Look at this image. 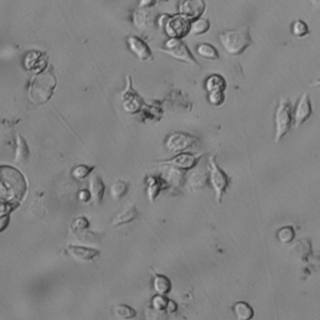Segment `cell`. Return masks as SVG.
I'll list each match as a JSON object with an SVG mask.
<instances>
[{"mask_svg":"<svg viewBox=\"0 0 320 320\" xmlns=\"http://www.w3.org/2000/svg\"><path fill=\"white\" fill-rule=\"evenodd\" d=\"M209 184L215 191V198L217 203H221L224 196L230 186L231 178L219 167L216 156H211L208 160Z\"/></svg>","mask_w":320,"mask_h":320,"instance_id":"cell-2","label":"cell"},{"mask_svg":"<svg viewBox=\"0 0 320 320\" xmlns=\"http://www.w3.org/2000/svg\"><path fill=\"white\" fill-rule=\"evenodd\" d=\"M139 217V210L137 209L136 205H129L126 209L118 213L117 216L112 218L111 227H120L135 221Z\"/></svg>","mask_w":320,"mask_h":320,"instance_id":"cell-15","label":"cell"},{"mask_svg":"<svg viewBox=\"0 0 320 320\" xmlns=\"http://www.w3.org/2000/svg\"><path fill=\"white\" fill-rule=\"evenodd\" d=\"M235 315L238 320H251L254 316V311L248 303L239 302L233 307Z\"/></svg>","mask_w":320,"mask_h":320,"instance_id":"cell-18","label":"cell"},{"mask_svg":"<svg viewBox=\"0 0 320 320\" xmlns=\"http://www.w3.org/2000/svg\"><path fill=\"white\" fill-rule=\"evenodd\" d=\"M95 168H96L95 166L80 164V165H77L74 167V169H72V171H71V174L77 180H82L91 174Z\"/></svg>","mask_w":320,"mask_h":320,"instance_id":"cell-23","label":"cell"},{"mask_svg":"<svg viewBox=\"0 0 320 320\" xmlns=\"http://www.w3.org/2000/svg\"><path fill=\"white\" fill-rule=\"evenodd\" d=\"M129 188H130L129 182L121 180V179L114 181L113 184L111 186V188H110L111 198L113 200L122 199L128 194Z\"/></svg>","mask_w":320,"mask_h":320,"instance_id":"cell-17","label":"cell"},{"mask_svg":"<svg viewBox=\"0 0 320 320\" xmlns=\"http://www.w3.org/2000/svg\"><path fill=\"white\" fill-rule=\"evenodd\" d=\"M198 141V137L194 135L187 132L175 131L167 136L164 141V146L167 151L178 154L191 148Z\"/></svg>","mask_w":320,"mask_h":320,"instance_id":"cell-7","label":"cell"},{"mask_svg":"<svg viewBox=\"0 0 320 320\" xmlns=\"http://www.w3.org/2000/svg\"><path fill=\"white\" fill-rule=\"evenodd\" d=\"M224 49L232 55H240L252 44L250 30L248 26L238 30H227L219 35Z\"/></svg>","mask_w":320,"mask_h":320,"instance_id":"cell-1","label":"cell"},{"mask_svg":"<svg viewBox=\"0 0 320 320\" xmlns=\"http://www.w3.org/2000/svg\"><path fill=\"white\" fill-rule=\"evenodd\" d=\"M105 189L106 186L102 178L98 174L92 175V177L90 178L89 190L92 196V201L96 206H99L102 203L104 198Z\"/></svg>","mask_w":320,"mask_h":320,"instance_id":"cell-16","label":"cell"},{"mask_svg":"<svg viewBox=\"0 0 320 320\" xmlns=\"http://www.w3.org/2000/svg\"><path fill=\"white\" fill-rule=\"evenodd\" d=\"M122 105L124 110L130 114L140 112L146 105L143 99L132 86L131 77L129 75L127 76V88L122 94Z\"/></svg>","mask_w":320,"mask_h":320,"instance_id":"cell-8","label":"cell"},{"mask_svg":"<svg viewBox=\"0 0 320 320\" xmlns=\"http://www.w3.org/2000/svg\"><path fill=\"white\" fill-rule=\"evenodd\" d=\"M207 92V99L210 104L219 107L225 102V90L227 89V82L219 74L210 75L204 82Z\"/></svg>","mask_w":320,"mask_h":320,"instance_id":"cell-4","label":"cell"},{"mask_svg":"<svg viewBox=\"0 0 320 320\" xmlns=\"http://www.w3.org/2000/svg\"><path fill=\"white\" fill-rule=\"evenodd\" d=\"M78 198L79 199L83 202V203H88L90 200H92V196H91V193L89 189L86 188H83L81 189L79 193H78Z\"/></svg>","mask_w":320,"mask_h":320,"instance_id":"cell-29","label":"cell"},{"mask_svg":"<svg viewBox=\"0 0 320 320\" xmlns=\"http://www.w3.org/2000/svg\"><path fill=\"white\" fill-rule=\"evenodd\" d=\"M190 23L183 15H176L169 17V21L166 23L167 33L170 37L180 39L185 37L190 32Z\"/></svg>","mask_w":320,"mask_h":320,"instance_id":"cell-9","label":"cell"},{"mask_svg":"<svg viewBox=\"0 0 320 320\" xmlns=\"http://www.w3.org/2000/svg\"><path fill=\"white\" fill-rule=\"evenodd\" d=\"M210 28V23L206 19H198L190 25V33L193 35L203 34Z\"/></svg>","mask_w":320,"mask_h":320,"instance_id":"cell-26","label":"cell"},{"mask_svg":"<svg viewBox=\"0 0 320 320\" xmlns=\"http://www.w3.org/2000/svg\"><path fill=\"white\" fill-rule=\"evenodd\" d=\"M154 289L159 295H166L171 288V284L168 277L165 275H156L154 277Z\"/></svg>","mask_w":320,"mask_h":320,"instance_id":"cell-20","label":"cell"},{"mask_svg":"<svg viewBox=\"0 0 320 320\" xmlns=\"http://www.w3.org/2000/svg\"><path fill=\"white\" fill-rule=\"evenodd\" d=\"M128 44L129 50L133 52L140 61L153 59V52L150 47L148 46L146 41L141 40L139 37L136 36L128 37Z\"/></svg>","mask_w":320,"mask_h":320,"instance_id":"cell-12","label":"cell"},{"mask_svg":"<svg viewBox=\"0 0 320 320\" xmlns=\"http://www.w3.org/2000/svg\"><path fill=\"white\" fill-rule=\"evenodd\" d=\"M204 154H193L188 152H182L176 154L174 157L157 162L160 166H170L173 169L181 171H186L195 169L198 166Z\"/></svg>","mask_w":320,"mask_h":320,"instance_id":"cell-6","label":"cell"},{"mask_svg":"<svg viewBox=\"0 0 320 320\" xmlns=\"http://www.w3.org/2000/svg\"><path fill=\"white\" fill-rule=\"evenodd\" d=\"M17 149L15 155V161L16 162H23L26 161L30 157V148L27 146L26 141L23 140V137L18 135Z\"/></svg>","mask_w":320,"mask_h":320,"instance_id":"cell-21","label":"cell"},{"mask_svg":"<svg viewBox=\"0 0 320 320\" xmlns=\"http://www.w3.org/2000/svg\"><path fill=\"white\" fill-rule=\"evenodd\" d=\"M67 252L76 260L82 262L91 261L100 255V251L98 249L82 245H69Z\"/></svg>","mask_w":320,"mask_h":320,"instance_id":"cell-13","label":"cell"},{"mask_svg":"<svg viewBox=\"0 0 320 320\" xmlns=\"http://www.w3.org/2000/svg\"><path fill=\"white\" fill-rule=\"evenodd\" d=\"M291 32L296 38H303L310 34L308 25L305 22H303V20H298L292 23Z\"/></svg>","mask_w":320,"mask_h":320,"instance_id":"cell-24","label":"cell"},{"mask_svg":"<svg viewBox=\"0 0 320 320\" xmlns=\"http://www.w3.org/2000/svg\"><path fill=\"white\" fill-rule=\"evenodd\" d=\"M180 10L184 17L195 19L203 12L204 3L202 0H182Z\"/></svg>","mask_w":320,"mask_h":320,"instance_id":"cell-14","label":"cell"},{"mask_svg":"<svg viewBox=\"0 0 320 320\" xmlns=\"http://www.w3.org/2000/svg\"><path fill=\"white\" fill-rule=\"evenodd\" d=\"M198 53L204 59H211V60H217L220 57L219 53L217 52L215 47L209 43H201L197 48Z\"/></svg>","mask_w":320,"mask_h":320,"instance_id":"cell-22","label":"cell"},{"mask_svg":"<svg viewBox=\"0 0 320 320\" xmlns=\"http://www.w3.org/2000/svg\"><path fill=\"white\" fill-rule=\"evenodd\" d=\"M293 109L288 99H281L275 110L274 124H275V142H278L290 131L293 124Z\"/></svg>","mask_w":320,"mask_h":320,"instance_id":"cell-3","label":"cell"},{"mask_svg":"<svg viewBox=\"0 0 320 320\" xmlns=\"http://www.w3.org/2000/svg\"><path fill=\"white\" fill-rule=\"evenodd\" d=\"M294 237H295V232H294V229L291 227H282L277 232V238L281 243H284V244L290 243Z\"/></svg>","mask_w":320,"mask_h":320,"instance_id":"cell-27","label":"cell"},{"mask_svg":"<svg viewBox=\"0 0 320 320\" xmlns=\"http://www.w3.org/2000/svg\"><path fill=\"white\" fill-rule=\"evenodd\" d=\"M90 226V223L88 221V218L84 216H80L76 219L74 222V227L78 229H85Z\"/></svg>","mask_w":320,"mask_h":320,"instance_id":"cell-28","label":"cell"},{"mask_svg":"<svg viewBox=\"0 0 320 320\" xmlns=\"http://www.w3.org/2000/svg\"><path fill=\"white\" fill-rule=\"evenodd\" d=\"M160 50L165 53H168L171 57L178 61L199 67V64L193 55L192 52H190L186 43L181 41L180 39L173 38L169 40L165 43V46Z\"/></svg>","mask_w":320,"mask_h":320,"instance_id":"cell-5","label":"cell"},{"mask_svg":"<svg viewBox=\"0 0 320 320\" xmlns=\"http://www.w3.org/2000/svg\"><path fill=\"white\" fill-rule=\"evenodd\" d=\"M114 314L121 319L129 320L134 318L137 315V312L128 305H117L114 308Z\"/></svg>","mask_w":320,"mask_h":320,"instance_id":"cell-25","label":"cell"},{"mask_svg":"<svg viewBox=\"0 0 320 320\" xmlns=\"http://www.w3.org/2000/svg\"><path fill=\"white\" fill-rule=\"evenodd\" d=\"M189 187L192 189L203 188L209 184V175H205L203 172L195 171L189 177Z\"/></svg>","mask_w":320,"mask_h":320,"instance_id":"cell-19","label":"cell"},{"mask_svg":"<svg viewBox=\"0 0 320 320\" xmlns=\"http://www.w3.org/2000/svg\"><path fill=\"white\" fill-rule=\"evenodd\" d=\"M156 0H140V7H150L154 5Z\"/></svg>","mask_w":320,"mask_h":320,"instance_id":"cell-30","label":"cell"},{"mask_svg":"<svg viewBox=\"0 0 320 320\" xmlns=\"http://www.w3.org/2000/svg\"><path fill=\"white\" fill-rule=\"evenodd\" d=\"M313 109L311 100L309 98L308 94H303L300 100L298 101L296 108L293 111V118H294V125L295 128H300L303 123L308 120L309 117L312 115Z\"/></svg>","mask_w":320,"mask_h":320,"instance_id":"cell-10","label":"cell"},{"mask_svg":"<svg viewBox=\"0 0 320 320\" xmlns=\"http://www.w3.org/2000/svg\"><path fill=\"white\" fill-rule=\"evenodd\" d=\"M312 85H314V86H320V80H317V81H315V82H313V84Z\"/></svg>","mask_w":320,"mask_h":320,"instance_id":"cell-32","label":"cell"},{"mask_svg":"<svg viewBox=\"0 0 320 320\" xmlns=\"http://www.w3.org/2000/svg\"><path fill=\"white\" fill-rule=\"evenodd\" d=\"M146 194L151 202L155 201L160 193L169 187L168 182L157 175H148L146 177Z\"/></svg>","mask_w":320,"mask_h":320,"instance_id":"cell-11","label":"cell"},{"mask_svg":"<svg viewBox=\"0 0 320 320\" xmlns=\"http://www.w3.org/2000/svg\"><path fill=\"white\" fill-rule=\"evenodd\" d=\"M310 1H311V3H312L313 6L320 9V0H310Z\"/></svg>","mask_w":320,"mask_h":320,"instance_id":"cell-31","label":"cell"}]
</instances>
